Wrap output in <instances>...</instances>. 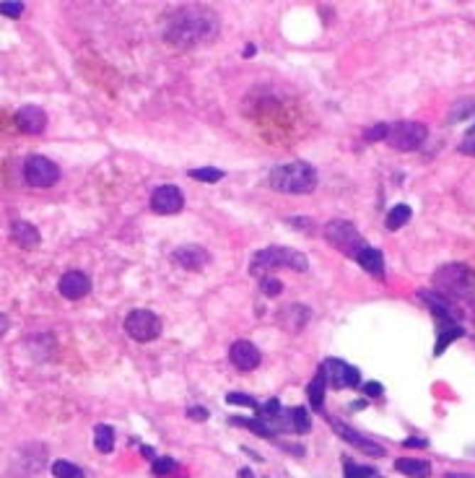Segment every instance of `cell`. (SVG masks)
Returning <instances> with one entry per match:
<instances>
[{
    "label": "cell",
    "instance_id": "2",
    "mask_svg": "<svg viewBox=\"0 0 475 478\" xmlns=\"http://www.w3.org/2000/svg\"><path fill=\"white\" fill-rule=\"evenodd\" d=\"M271 188L288 195H302L317 188V169L307 161H291L280 164L271 172Z\"/></svg>",
    "mask_w": 475,
    "mask_h": 478
},
{
    "label": "cell",
    "instance_id": "20",
    "mask_svg": "<svg viewBox=\"0 0 475 478\" xmlns=\"http://www.w3.org/2000/svg\"><path fill=\"white\" fill-rule=\"evenodd\" d=\"M324 387H327V380H324V372L320 369V372L315 374V380L310 382V403H312V408H315L317 413H322V416H324Z\"/></svg>",
    "mask_w": 475,
    "mask_h": 478
},
{
    "label": "cell",
    "instance_id": "31",
    "mask_svg": "<svg viewBox=\"0 0 475 478\" xmlns=\"http://www.w3.org/2000/svg\"><path fill=\"white\" fill-rule=\"evenodd\" d=\"M0 13L11 16V18H18L23 13V3H0Z\"/></svg>",
    "mask_w": 475,
    "mask_h": 478
},
{
    "label": "cell",
    "instance_id": "33",
    "mask_svg": "<svg viewBox=\"0 0 475 478\" xmlns=\"http://www.w3.org/2000/svg\"><path fill=\"white\" fill-rule=\"evenodd\" d=\"M187 416L195 418V421H205V418H208V411L200 408V406H192V408L187 411Z\"/></svg>",
    "mask_w": 475,
    "mask_h": 478
},
{
    "label": "cell",
    "instance_id": "41",
    "mask_svg": "<svg viewBox=\"0 0 475 478\" xmlns=\"http://www.w3.org/2000/svg\"><path fill=\"white\" fill-rule=\"evenodd\" d=\"M468 136H470V138H475V125H473V128H470V133H468Z\"/></svg>",
    "mask_w": 475,
    "mask_h": 478
},
{
    "label": "cell",
    "instance_id": "18",
    "mask_svg": "<svg viewBox=\"0 0 475 478\" xmlns=\"http://www.w3.org/2000/svg\"><path fill=\"white\" fill-rule=\"evenodd\" d=\"M11 239H13L18 247H23V250H34V247H39V229L31 227V224H26V221H16L13 227H11Z\"/></svg>",
    "mask_w": 475,
    "mask_h": 478
},
{
    "label": "cell",
    "instance_id": "5",
    "mask_svg": "<svg viewBox=\"0 0 475 478\" xmlns=\"http://www.w3.org/2000/svg\"><path fill=\"white\" fill-rule=\"evenodd\" d=\"M324 239H327L335 250H340L343 255H348V258H354V260L356 255L366 247L364 237L359 234V229L343 219H335L330 221V224H324Z\"/></svg>",
    "mask_w": 475,
    "mask_h": 478
},
{
    "label": "cell",
    "instance_id": "23",
    "mask_svg": "<svg viewBox=\"0 0 475 478\" xmlns=\"http://www.w3.org/2000/svg\"><path fill=\"white\" fill-rule=\"evenodd\" d=\"M53 476L55 478H83V471L78 468L76 463H68V460H55Z\"/></svg>",
    "mask_w": 475,
    "mask_h": 478
},
{
    "label": "cell",
    "instance_id": "39",
    "mask_svg": "<svg viewBox=\"0 0 475 478\" xmlns=\"http://www.w3.org/2000/svg\"><path fill=\"white\" fill-rule=\"evenodd\" d=\"M239 478H255V476H252V471H247V468H241V471H239Z\"/></svg>",
    "mask_w": 475,
    "mask_h": 478
},
{
    "label": "cell",
    "instance_id": "21",
    "mask_svg": "<svg viewBox=\"0 0 475 478\" xmlns=\"http://www.w3.org/2000/svg\"><path fill=\"white\" fill-rule=\"evenodd\" d=\"M410 216H413V211H410V205L405 203H400L395 205L393 211L387 213V221H385V227L390 229V232H398V229H403L410 221Z\"/></svg>",
    "mask_w": 475,
    "mask_h": 478
},
{
    "label": "cell",
    "instance_id": "14",
    "mask_svg": "<svg viewBox=\"0 0 475 478\" xmlns=\"http://www.w3.org/2000/svg\"><path fill=\"white\" fill-rule=\"evenodd\" d=\"M58 288H60V294L65 296V299H83V296L91 291V281H89V276L81 273V271H68V273L60 278Z\"/></svg>",
    "mask_w": 475,
    "mask_h": 478
},
{
    "label": "cell",
    "instance_id": "38",
    "mask_svg": "<svg viewBox=\"0 0 475 478\" xmlns=\"http://www.w3.org/2000/svg\"><path fill=\"white\" fill-rule=\"evenodd\" d=\"M255 53H257L255 47H252V45H247V50H244V58H252V55H255Z\"/></svg>",
    "mask_w": 475,
    "mask_h": 478
},
{
    "label": "cell",
    "instance_id": "15",
    "mask_svg": "<svg viewBox=\"0 0 475 478\" xmlns=\"http://www.w3.org/2000/svg\"><path fill=\"white\" fill-rule=\"evenodd\" d=\"M332 429H335V434H340V437H343L346 442H351V445H356V447L361 450V452H366V455H371V457H382V455H385V447H382V445L366 440V437H361L359 432L348 429L346 424H340V421H332Z\"/></svg>",
    "mask_w": 475,
    "mask_h": 478
},
{
    "label": "cell",
    "instance_id": "40",
    "mask_svg": "<svg viewBox=\"0 0 475 478\" xmlns=\"http://www.w3.org/2000/svg\"><path fill=\"white\" fill-rule=\"evenodd\" d=\"M143 455L146 457H153V447H143Z\"/></svg>",
    "mask_w": 475,
    "mask_h": 478
},
{
    "label": "cell",
    "instance_id": "11",
    "mask_svg": "<svg viewBox=\"0 0 475 478\" xmlns=\"http://www.w3.org/2000/svg\"><path fill=\"white\" fill-rule=\"evenodd\" d=\"M16 125H18V130L26 133V136H39V133L47 128L45 109H42V107H34V104L21 107V109L16 112Z\"/></svg>",
    "mask_w": 475,
    "mask_h": 478
},
{
    "label": "cell",
    "instance_id": "7",
    "mask_svg": "<svg viewBox=\"0 0 475 478\" xmlns=\"http://www.w3.org/2000/svg\"><path fill=\"white\" fill-rule=\"evenodd\" d=\"M125 333L138 343H148L161 335V320L151 310H133L125 317Z\"/></svg>",
    "mask_w": 475,
    "mask_h": 478
},
{
    "label": "cell",
    "instance_id": "26",
    "mask_svg": "<svg viewBox=\"0 0 475 478\" xmlns=\"http://www.w3.org/2000/svg\"><path fill=\"white\" fill-rule=\"evenodd\" d=\"M346 478H377V473H374V468L356 465L351 460H346Z\"/></svg>",
    "mask_w": 475,
    "mask_h": 478
},
{
    "label": "cell",
    "instance_id": "24",
    "mask_svg": "<svg viewBox=\"0 0 475 478\" xmlns=\"http://www.w3.org/2000/svg\"><path fill=\"white\" fill-rule=\"evenodd\" d=\"M465 333L460 325H454V327H442V335H439V341H437V349H434V354H444L447 351V346L454 341V338H460V335Z\"/></svg>",
    "mask_w": 475,
    "mask_h": 478
},
{
    "label": "cell",
    "instance_id": "1",
    "mask_svg": "<svg viewBox=\"0 0 475 478\" xmlns=\"http://www.w3.org/2000/svg\"><path fill=\"white\" fill-rule=\"evenodd\" d=\"M219 34V18L205 8H180L166 29V42L174 47H195Z\"/></svg>",
    "mask_w": 475,
    "mask_h": 478
},
{
    "label": "cell",
    "instance_id": "3",
    "mask_svg": "<svg viewBox=\"0 0 475 478\" xmlns=\"http://www.w3.org/2000/svg\"><path fill=\"white\" fill-rule=\"evenodd\" d=\"M275 268L307 271V268H310V260H307L304 252L291 250V247H265V250L252 255L249 273L257 276V278H265V276H271V271H275Z\"/></svg>",
    "mask_w": 475,
    "mask_h": 478
},
{
    "label": "cell",
    "instance_id": "30",
    "mask_svg": "<svg viewBox=\"0 0 475 478\" xmlns=\"http://www.w3.org/2000/svg\"><path fill=\"white\" fill-rule=\"evenodd\" d=\"M226 403H231V406H252V408L257 406L255 398H249V395H244V393H229Z\"/></svg>",
    "mask_w": 475,
    "mask_h": 478
},
{
    "label": "cell",
    "instance_id": "28",
    "mask_svg": "<svg viewBox=\"0 0 475 478\" xmlns=\"http://www.w3.org/2000/svg\"><path fill=\"white\" fill-rule=\"evenodd\" d=\"M174 468H177V463H174L172 457H156V460H153V473H156V476H164V473L174 471Z\"/></svg>",
    "mask_w": 475,
    "mask_h": 478
},
{
    "label": "cell",
    "instance_id": "17",
    "mask_svg": "<svg viewBox=\"0 0 475 478\" xmlns=\"http://www.w3.org/2000/svg\"><path fill=\"white\" fill-rule=\"evenodd\" d=\"M356 263L366 271V273L377 276V278H385V258H382V252L377 250V247H364L359 255H356Z\"/></svg>",
    "mask_w": 475,
    "mask_h": 478
},
{
    "label": "cell",
    "instance_id": "12",
    "mask_svg": "<svg viewBox=\"0 0 475 478\" xmlns=\"http://www.w3.org/2000/svg\"><path fill=\"white\" fill-rule=\"evenodd\" d=\"M172 260L180 268H185V271H203V268L208 266L211 255H208V250H203L200 244H185V247H177V250H174Z\"/></svg>",
    "mask_w": 475,
    "mask_h": 478
},
{
    "label": "cell",
    "instance_id": "34",
    "mask_svg": "<svg viewBox=\"0 0 475 478\" xmlns=\"http://www.w3.org/2000/svg\"><path fill=\"white\" fill-rule=\"evenodd\" d=\"M460 151L465 153V156H475V138H468V141L460 146Z\"/></svg>",
    "mask_w": 475,
    "mask_h": 478
},
{
    "label": "cell",
    "instance_id": "19",
    "mask_svg": "<svg viewBox=\"0 0 475 478\" xmlns=\"http://www.w3.org/2000/svg\"><path fill=\"white\" fill-rule=\"evenodd\" d=\"M395 468L410 478H426L431 473V465L426 460H413V457H400L395 460Z\"/></svg>",
    "mask_w": 475,
    "mask_h": 478
},
{
    "label": "cell",
    "instance_id": "22",
    "mask_svg": "<svg viewBox=\"0 0 475 478\" xmlns=\"http://www.w3.org/2000/svg\"><path fill=\"white\" fill-rule=\"evenodd\" d=\"M94 445H97L99 452H112L114 450V429L107 424H97L94 426Z\"/></svg>",
    "mask_w": 475,
    "mask_h": 478
},
{
    "label": "cell",
    "instance_id": "13",
    "mask_svg": "<svg viewBox=\"0 0 475 478\" xmlns=\"http://www.w3.org/2000/svg\"><path fill=\"white\" fill-rule=\"evenodd\" d=\"M229 359H231V364H234L239 372H249V369H255V366L260 364V351H257L255 343L234 341L231 349H229Z\"/></svg>",
    "mask_w": 475,
    "mask_h": 478
},
{
    "label": "cell",
    "instance_id": "37",
    "mask_svg": "<svg viewBox=\"0 0 475 478\" xmlns=\"http://www.w3.org/2000/svg\"><path fill=\"white\" fill-rule=\"evenodd\" d=\"M6 330H8V317L6 315H0V338L6 335Z\"/></svg>",
    "mask_w": 475,
    "mask_h": 478
},
{
    "label": "cell",
    "instance_id": "10",
    "mask_svg": "<svg viewBox=\"0 0 475 478\" xmlns=\"http://www.w3.org/2000/svg\"><path fill=\"white\" fill-rule=\"evenodd\" d=\"M182 205H185V195L177 185H161L151 192V208L161 216H172V213H180Z\"/></svg>",
    "mask_w": 475,
    "mask_h": 478
},
{
    "label": "cell",
    "instance_id": "27",
    "mask_svg": "<svg viewBox=\"0 0 475 478\" xmlns=\"http://www.w3.org/2000/svg\"><path fill=\"white\" fill-rule=\"evenodd\" d=\"M260 288H263L265 296H278L283 291V283L275 276H265V278H260Z\"/></svg>",
    "mask_w": 475,
    "mask_h": 478
},
{
    "label": "cell",
    "instance_id": "32",
    "mask_svg": "<svg viewBox=\"0 0 475 478\" xmlns=\"http://www.w3.org/2000/svg\"><path fill=\"white\" fill-rule=\"evenodd\" d=\"M387 130H390V125H377V128L366 130V141H385Z\"/></svg>",
    "mask_w": 475,
    "mask_h": 478
},
{
    "label": "cell",
    "instance_id": "4",
    "mask_svg": "<svg viewBox=\"0 0 475 478\" xmlns=\"http://www.w3.org/2000/svg\"><path fill=\"white\" fill-rule=\"evenodd\" d=\"M434 288H437L444 299H465V296L473 294L475 276L470 273L468 266L449 263V266H442L437 273H434Z\"/></svg>",
    "mask_w": 475,
    "mask_h": 478
},
{
    "label": "cell",
    "instance_id": "35",
    "mask_svg": "<svg viewBox=\"0 0 475 478\" xmlns=\"http://www.w3.org/2000/svg\"><path fill=\"white\" fill-rule=\"evenodd\" d=\"M364 390H366L369 395H382V385H379V382H366Z\"/></svg>",
    "mask_w": 475,
    "mask_h": 478
},
{
    "label": "cell",
    "instance_id": "6",
    "mask_svg": "<svg viewBox=\"0 0 475 478\" xmlns=\"http://www.w3.org/2000/svg\"><path fill=\"white\" fill-rule=\"evenodd\" d=\"M426 136H429V128L423 125V122H398V125H393V128L387 130V143H390V148H395V151H415L418 146L426 141Z\"/></svg>",
    "mask_w": 475,
    "mask_h": 478
},
{
    "label": "cell",
    "instance_id": "25",
    "mask_svg": "<svg viewBox=\"0 0 475 478\" xmlns=\"http://www.w3.org/2000/svg\"><path fill=\"white\" fill-rule=\"evenodd\" d=\"M190 177H192V180H200V183H219V180H224V172H221V169L203 167V169H190Z\"/></svg>",
    "mask_w": 475,
    "mask_h": 478
},
{
    "label": "cell",
    "instance_id": "8",
    "mask_svg": "<svg viewBox=\"0 0 475 478\" xmlns=\"http://www.w3.org/2000/svg\"><path fill=\"white\" fill-rule=\"evenodd\" d=\"M23 177H26V183L31 188H53L60 180V167L47 159V156L34 153V156L23 161Z\"/></svg>",
    "mask_w": 475,
    "mask_h": 478
},
{
    "label": "cell",
    "instance_id": "29",
    "mask_svg": "<svg viewBox=\"0 0 475 478\" xmlns=\"http://www.w3.org/2000/svg\"><path fill=\"white\" fill-rule=\"evenodd\" d=\"M468 109H475V102H473V99H468V102H462V104L454 107L452 114H449V120H452V122L465 120V117H468Z\"/></svg>",
    "mask_w": 475,
    "mask_h": 478
},
{
    "label": "cell",
    "instance_id": "16",
    "mask_svg": "<svg viewBox=\"0 0 475 478\" xmlns=\"http://www.w3.org/2000/svg\"><path fill=\"white\" fill-rule=\"evenodd\" d=\"M307 320H310V310L302 307V304H288L286 310L278 315L280 327H286L288 333H299L307 325Z\"/></svg>",
    "mask_w": 475,
    "mask_h": 478
},
{
    "label": "cell",
    "instance_id": "9",
    "mask_svg": "<svg viewBox=\"0 0 475 478\" xmlns=\"http://www.w3.org/2000/svg\"><path fill=\"white\" fill-rule=\"evenodd\" d=\"M322 372L324 380L330 382L332 387H359V382H361L359 369L340 362V359H327L322 364Z\"/></svg>",
    "mask_w": 475,
    "mask_h": 478
},
{
    "label": "cell",
    "instance_id": "36",
    "mask_svg": "<svg viewBox=\"0 0 475 478\" xmlns=\"http://www.w3.org/2000/svg\"><path fill=\"white\" fill-rule=\"evenodd\" d=\"M405 447H426V440H408Z\"/></svg>",
    "mask_w": 475,
    "mask_h": 478
}]
</instances>
